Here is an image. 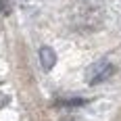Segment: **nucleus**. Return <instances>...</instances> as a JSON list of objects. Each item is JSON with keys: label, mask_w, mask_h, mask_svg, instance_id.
Returning a JSON list of instances; mask_svg holds the SVG:
<instances>
[{"label": "nucleus", "mask_w": 121, "mask_h": 121, "mask_svg": "<svg viewBox=\"0 0 121 121\" xmlns=\"http://www.w3.org/2000/svg\"><path fill=\"white\" fill-rule=\"evenodd\" d=\"M40 65H42L44 71H50L56 65V52L50 48V46H42L40 48Z\"/></svg>", "instance_id": "2"}, {"label": "nucleus", "mask_w": 121, "mask_h": 121, "mask_svg": "<svg viewBox=\"0 0 121 121\" xmlns=\"http://www.w3.org/2000/svg\"><path fill=\"white\" fill-rule=\"evenodd\" d=\"M113 73H115V67L111 65L109 60H98V63H94V65L88 67L86 79H88V84H90V86H96V84L107 82Z\"/></svg>", "instance_id": "1"}, {"label": "nucleus", "mask_w": 121, "mask_h": 121, "mask_svg": "<svg viewBox=\"0 0 121 121\" xmlns=\"http://www.w3.org/2000/svg\"><path fill=\"white\" fill-rule=\"evenodd\" d=\"M0 11H2V15H11V4H9V0H0Z\"/></svg>", "instance_id": "3"}]
</instances>
